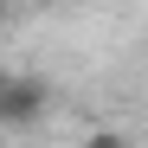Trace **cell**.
Here are the masks:
<instances>
[{
  "label": "cell",
  "mask_w": 148,
  "mask_h": 148,
  "mask_svg": "<svg viewBox=\"0 0 148 148\" xmlns=\"http://www.w3.org/2000/svg\"><path fill=\"white\" fill-rule=\"evenodd\" d=\"M45 110H52V84L45 77H32V71L0 77V122H7V129H32Z\"/></svg>",
  "instance_id": "1"
},
{
  "label": "cell",
  "mask_w": 148,
  "mask_h": 148,
  "mask_svg": "<svg viewBox=\"0 0 148 148\" xmlns=\"http://www.w3.org/2000/svg\"><path fill=\"white\" fill-rule=\"evenodd\" d=\"M77 148H135V135H122V129H90Z\"/></svg>",
  "instance_id": "2"
}]
</instances>
